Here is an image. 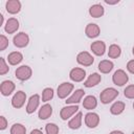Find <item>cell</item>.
<instances>
[{
	"label": "cell",
	"instance_id": "1",
	"mask_svg": "<svg viewBox=\"0 0 134 134\" xmlns=\"http://www.w3.org/2000/svg\"><path fill=\"white\" fill-rule=\"evenodd\" d=\"M117 96H118V91L115 88L109 87L102 91V93L99 95V99H100V103L106 105V104H109L112 100H114Z\"/></svg>",
	"mask_w": 134,
	"mask_h": 134
},
{
	"label": "cell",
	"instance_id": "2",
	"mask_svg": "<svg viewBox=\"0 0 134 134\" xmlns=\"http://www.w3.org/2000/svg\"><path fill=\"white\" fill-rule=\"evenodd\" d=\"M15 74H16V77L19 80V81H27L31 77V74H32V70L29 66L27 65H22L20 67H18L15 71Z\"/></svg>",
	"mask_w": 134,
	"mask_h": 134
},
{
	"label": "cell",
	"instance_id": "3",
	"mask_svg": "<svg viewBox=\"0 0 134 134\" xmlns=\"http://www.w3.org/2000/svg\"><path fill=\"white\" fill-rule=\"evenodd\" d=\"M112 81H113L114 85L121 87V86H124V85H126L128 83L129 76L126 73V71H124L122 69H117L114 72V74L112 75Z\"/></svg>",
	"mask_w": 134,
	"mask_h": 134
},
{
	"label": "cell",
	"instance_id": "4",
	"mask_svg": "<svg viewBox=\"0 0 134 134\" xmlns=\"http://www.w3.org/2000/svg\"><path fill=\"white\" fill-rule=\"evenodd\" d=\"M13 42H14V45L18 48H23V47H26L28 45V42H29V37L27 34L21 31L19 34H17L14 39H13Z\"/></svg>",
	"mask_w": 134,
	"mask_h": 134
},
{
	"label": "cell",
	"instance_id": "5",
	"mask_svg": "<svg viewBox=\"0 0 134 134\" xmlns=\"http://www.w3.org/2000/svg\"><path fill=\"white\" fill-rule=\"evenodd\" d=\"M76 62L82 66H91L94 62V58L88 51H82L76 55Z\"/></svg>",
	"mask_w": 134,
	"mask_h": 134
},
{
	"label": "cell",
	"instance_id": "6",
	"mask_svg": "<svg viewBox=\"0 0 134 134\" xmlns=\"http://www.w3.org/2000/svg\"><path fill=\"white\" fill-rule=\"evenodd\" d=\"M74 86L73 84L71 83H68V82H64L62 83L59 87H58V96L60 98H66L73 90Z\"/></svg>",
	"mask_w": 134,
	"mask_h": 134
},
{
	"label": "cell",
	"instance_id": "7",
	"mask_svg": "<svg viewBox=\"0 0 134 134\" xmlns=\"http://www.w3.org/2000/svg\"><path fill=\"white\" fill-rule=\"evenodd\" d=\"M26 100V94L23 91H17L12 98V106L16 109H20Z\"/></svg>",
	"mask_w": 134,
	"mask_h": 134
},
{
	"label": "cell",
	"instance_id": "8",
	"mask_svg": "<svg viewBox=\"0 0 134 134\" xmlns=\"http://www.w3.org/2000/svg\"><path fill=\"white\" fill-rule=\"evenodd\" d=\"M85 76H86V71H85V69H83V68L75 67V68H72V69L70 70V72H69V77H70V80L73 81V82H76V83L84 81Z\"/></svg>",
	"mask_w": 134,
	"mask_h": 134
},
{
	"label": "cell",
	"instance_id": "9",
	"mask_svg": "<svg viewBox=\"0 0 134 134\" xmlns=\"http://www.w3.org/2000/svg\"><path fill=\"white\" fill-rule=\"evenodd\" d=\"M79 110V106L77 105H70V106H66L64 108H62L61 112H60V116L63 120H67L68 118H70L73 114H75V112H77Z\"/></svg>",
	"mask_w": 134,
	"mask_h": 134
},
{
	"label": "cell",
	"instance_id": "10",
	"mask_svg": "<svg viewBox=\"0 0 134 134\" xmlns=\"http://www.w3.org/2000/svg\"><path fill=\"white\" fill-rule=\"evenodd\" d=\"M85 124L88 128H96L99 124V116L94 112H89L85 115Z\"/></svg>",
	"mask_w": 134,
	"mask_h": 134
},
{
	"label": "cell",
	"instance_id": "11",
	"mask_svg": "<svg viewBox=\"0 0 134 134\" xmlns=\"http://www.w3.org/2000/svg\"><path fill=\"white\" fill-rule=\"evenodd\" d=\"M39 105H40V96H39V94L31 95L29 97V100H28L27 106H26V112L28 114L34 113L37 110V108L39 107Z\"/></svg>",
	"mask_w": 134,
	"mask_h": 134
},
{
	"label": "cell",
	"instance_id": "12",
	"mask_svg": "<svg viewBox=\"0 0 134 134\" xmlns=\"http://www.w3.org/2000/svg\"><path fill=\"white\" fill-rule=\"evenodd\" d=\"M5 8L6 12L12 15L18 14L21 10V2L19 0H8L5 3Z\"/></svg>",
	"mask_w": 134,
	"mask_h": 134
},
{
	"label": "cell",
	"instance_id": "13",
	"mask_svg": "<svg viewBox=\"0 0 134 134\" xmlns=\"http://www.w3.org/2000/svg\"><path fill=\"white\" fill-rule=\"evenodd\" d=\"M85 34L88 38L90 39H94L96 37L99 36L100 34V29H99V26L95 23H89L86 28H85Z\"/></svg>",
	"mask_w": 134,
	"mask_h": 134
},
{
	"label": "cell",
	"instance_id": "14",
	"mask_svg": "<svg viewBox=\"0 0 134 134\" xmlns=\"http://www.w3.org/2000/svg\"><path fill=\"white\" fill-rule=\"evenodd\" d=\"M84 94H85V91L83 89H77L65 102H66L67 105H77L81 102V99L84 96Z\"/></svg>",
	"mask_w": 134,
	"mask_h": 134
},
{
	"label": "cell",
	"instance_id": "15",
	"mask_svg": "<svg viewBox=\"0 0 134 134\" xmlns=\"http://www.w3.org/2000/svg\"><path fill=\"white\" fill-rule=\"evenodd\" d=\"M90 48H91L92 52L95 55L102 57L105 53V51H106V44H105V42L99 41V40L98 41H94V42H92Z\"/></svg>",
	"mask_w": 134,
	"mask_h": 134
},
{
	"label": "cell",
	"instance_id": "16",
	"mask_svg": "<svg viewBox=\"0 0 134 134\" xmlns=\"http://www.w3.org/2000/svg\"><path fill=\"white\" fill-rule=\"evenodd\" d=\"M14 90H15V84H14V82L6 80V81H3L1 83L0 92H1L2 95L8 96V95H10L14 92Z\"/></svg>",
	"mask_w": 134,
	"mask_h": 134
},
{
	"label": "cell",
	"instance_id": "17",
	"mask_svg": "<svg viewBox=\"0 0 134 134\" xmlns=\"http://www.w3.org/2000/svg\"><path fill=\"white\" fill-rule=\"evenodd\" d=\"M100 81H102V75L98 74L97 72H94V73H91L87 77V80L84 82V86L87 88H91V87H94L97 84H99Z\"/></svg>",
	"mask_w": 134,
	"mask_h": 134
},
{
	"label": "cell",
	"instance_id": "18",
	"mask_svg": "<svg viewBox=\"0 0 134 134\" xmlns=\"http://www.w3.org/2000/svg\"><path fill=\"white\" fill-rule=\"evenodd\" d=\"M4 29L7 34H14L19 29V21L16 18H9L4 26Z\"/></svg>",
	"mask_w": 134,
	"mask_h": 134
},
{
	"label": "cell",
	"instance_id": "19",
	"mask_svg": "<svg viewBox=\"0 0 134 134\" xmlns=\"http://www.w3.org/2000/svg\"><path fill=\"white\" fill-rule=\"evenodd\" d=\"M52 114V107L49 105V104H45L43 105L40 110H39V113H38V116L40 119H47L48 117H50V115Z\"/></svg>",
	"mask_w": 134,
	"mask_h": 134
},
{
	"label": "cell",
	"instance_id": "20",
	"mask_svg": "<svg viewBox=\"0 0 134 134\" xmlns=\"http://www.w3.org/2000/svg\"><path fill=\"white\" fill-rule=\"evenodd\" d=\"M96 106H97V99L94 95H88L83 100V107L87 110H92L96 108Z\"/></svg>",
	"mask_w": 134,
	"mask_h": 134
},
{
	"label": "cell",
	"instance_id": "21",
	"mask_svg": "<svg viewBox=\"0 0 134 134\" xmlns=\"http://www.w3.org/2000/svg\"><path fill=\"white\" fill-rule=\"evenodd\" d=\"M104 13H105V9L102 4H93L89 8V14L93 18H99L104 15Z\"/></svg>",
	"mask_w": 134,
	"mask_h": 134
},
{
	"label": "cell",
	"instance_id": "22",
	"mask_svg": "<svg viewBox=\"0 0 134 134\" xmlns=\"http://www.w3.org/2000/svg\"><path fill=\"white\" fill-rule=\"evenodd\" d=\"M23 60V55L19 51H13L7 55V61L10 65H18Z\"/></svg>",
	"mask_w": 134,
	"mask_h": 134
},
{
	"label": "cell",
	"instance_id": "23",
	"mask_svg": "<svg viewBox=\"0 0 134 134\" xmlns=\"http://www.w3.org/2000/svg\"><path fill=\"white\" fill-rule=\"evenodd\" d=\"M114 67L113 62L109 61V60H103L98 63V70L102 73H109Z\"/></svg>",
	"mask_w": 134,
	"mask_h": 134
},
{
	"label": "cell",
	"instance_id": "24",
	"mask_svg": "<svg viewBox=\"0 0 134 134\" xmlns=\"http://www.w3.org/2000/svg\"><path fill=\"white\" fill-rule=\"evenodd\" d=\"M82 116H83L82 112H77V114L69 120V122H68V127H69L70 129H72V130H76V129H79V128L82 126Z\"/></svg>",
	"mask_w": 134,
	"mask_h": 134
},
{
	"label": "cell",
	"instance_id": "25",
	"mask_svg": "<svg viewBox=\"0 0 134 134\" xmlns=\"http://www.w3.org/2000/svg\"><path fill=\"white\" fill-rule=\"evenodd\" d=\"M125 108H126V105H125L124 102H115V103L111 106L110 112H111V114H113V115H119V114H121V113L124 112Z\"/></svg>",
	"mask_w": 134,
	"mask_h": 134
},
{
	"label": "cell",
	"instance_id": "26",
	"mask_svg": "<svg viewBox=\"0 0 134 134\" xmlns=\"http://www.w3.org/2000/svg\"><path fill=\"white\" fill-rule=\"evenodd\" d=\"M121 54V49L117 44H112L108 50V57L111 59H117Z\"/></svg>",
	"mask_w": 134,
	"mask_h": 134
},
{
	"label": "cell",
	"instance_id": "27",
	"mask_svg": "<svg viewBox=\"0 0 134 134\" xmlns=\"http://www.w3.org/2000/svg\"><path fill=\"white\" fill-rule=\"evenodd\" d=\"M10 134H26V128L21 124H15L10 128Z\"/></svg>",
	"mask_w": 134,
	"mask_h": 134
},
{
	"label": "cell",
	"instance_id": "28",
	"mask_svg": "<svg viewBox=\"0 0 134 134\" xmlns=\"http://www.w3.org/2000/svg\"><path fill=\"white\" fill-rule=\"evenodd\" d=\"M53 97V89L52 88H45L42 91V102H48Z\"/></svg>",
	"mask_w": 134,
	"mask_h": 134
},
{
	"label": "cell",
	"instance_id": "29",
	"mask_svg": "<svg viewBox=\"0 0 134 134\" xmlns=\"http://www.w3.org/2000/svg\"><path fill=\"white\" fill-rule=\"evenodd\" d=\"M45 131L46 134H59V127L53 122H49L46 125Z\"/></svg>",
	"mask_w": 134,
	"mask_h": 134
},
{
	"label": "cell",
	"instance_id": "30",
	"mask_svg": "<svg viewBox=\"0 0 134 134\" xmlns=\"http://www.w3.org/2000/svg\"><path fill=\"white\" fill-rule=\"evenodd\" d=\"M8 70H9V67L6 64L4 58H0V74L1 75H4L5 73L8 72Z\"/></svg>",
	"mask_w": 134,
	"mask_h": 134
},
{
	"label": "cell",
	"instance_id": "31",
	"mask_svg": "<svg viewBox=\"0 0 134 134\" xmlns=\"http://www.w3.org/2000/svg\"><path fill=\"white\" fill-rule=\"evenodd\" d=\"M124 95L127 98H134V85H129L124 90Z\"/></svg>",
	"mask_w": 134,
	"mask_h": 134
},
{
	"label": "cell",
	"instance_id": "32",
	"mask_svg": "<svg viewBox=\"0 0 134 134\" xmlns=\"http://www.w3.org/2000/svg\"><path fill=\"white\" fill-rule=\"evenodd\" d=\"M7 46H8V39L4 35H1L0 36V51H3Z\"/></svg>",
	"mask_w": 134,
	"mask_h": 134
},
{
	"label": "cell",
	"instance_id": "33",
	"mask_svg": "<svg viewBox=\"0 0 134 134\" xmlns=\"http://www.w3.org/2000/svg\"><path fill=\"white\" fill-rule=\"evenodd\" d=\"M7 128V120L4 116H0V129L5 130Z\"/></svg>",
	"mask_w": 134,
	"mask_h": 134
},
{
	"label": "cell",
	"instance_id": "34",
	"mask_svg": "<svg viewBox=\"0 0 134 134\" xmlns=\"http://www.w3.org/2000/svg\"><path fill=\"white\" fill-rule=\"evenodd\" d=\"M127 69H128V71H129L130 73L134 74V60H131V61L128 62V64H127Z\"/></svg>",
	"mask_w": 134,
	"mask_h": 134
},
{
	"label": "cell",
	"instance_id": "35",
	"mask_svg": "<svg viewBox=\"0 0 134 134\" xmlns=\"http://www.w3.org/2000/svg\"><path fill=\"white\" fill-rule=\"evenodd\" d=\"M30 134H43V132H42L41 130H39V129H34V130L30 132Z\"/></svg>",
	"mask_w": 134,
	"mask_h": 134
},
{
	"label": "cell",
	"instance_id": "36",
	"mask_svg": "<svg viewBox=\"0 0 134 134\" xmlns=\"http://www.w3.org/2000/svg\"><path fill=\"white\" fill-rule=\"evenodd\" d=\"M119 1L118 0H115V1H108V0H105V3L107 4H117Z\"/></svg>",
	"mask_w": 134,
	"mask_h": 134
},
{
	"label": "cell",
	"instance_id": "37",
	"mask_svg": "<svg viewBox=\"0 0 134 134\" xmlns=\"http://www.w3.org/2000/svg\"><path fill=\"white\" fill-rule=\"evenodd\" d=\"M109 134H124L121 131H118V130H114V131H112V132H110Z\"/></svg>",
	"mask_w": 134,
	"mask_h": 134
},
{
	"label": "cell",
	"instance_id": "38",
	"mask_svg": "<svg viewBox=\"0 0 134 134\" xmlns=\"http://www.w3.org/2000/svg\"><path fill=\"white\" fill-rule=\"evenodd\" d=\"M2 24H3V15L0 14V25H2Z\"/></svg>",
	"mask_w": 134,
	"mask_h": 134
},
{
	"label": "cell",
	"instance_id": "39",
	"mask_svg": "<svg viewBox=\"0 0 134 134\" xmlns=\"http://www.w3.org/2000/svg\"><path fill=\"white\" fill-rule=\"evenodd\" d=\"M132 53L134 54V46H133V49H132Z\"/></svg>",
	"mask_w": 134,
	"mask_h": 134
},
{
	"label": "cell",
	"instance_id": "40",
	"mask_svg": "<svg viewBox=\"0 0 134 134\" xmlns=\"http://www.w3.org/2000/svg\"><path fill=\"white\" fill-rule=\"evenodd\" d=\"M133 109H134V103H133Z\"/></svg>",
	"mask_w": 134,
	"mask_h": 134
},
{
	"label": "cell",
	"instance_id": "41",
	"mask_svg": "<svg viewBox=\"0 0 134 134\" xmlns=\"http://www.w3.org/2000/svg\"><path fill=\"white\" fill-rule=\"evenodd\" d=\"M132 134H134V131H133V133H132Z\"/></svg>",
	"mask_w": 134,
	"mask_h": 134
}]
</instances>
